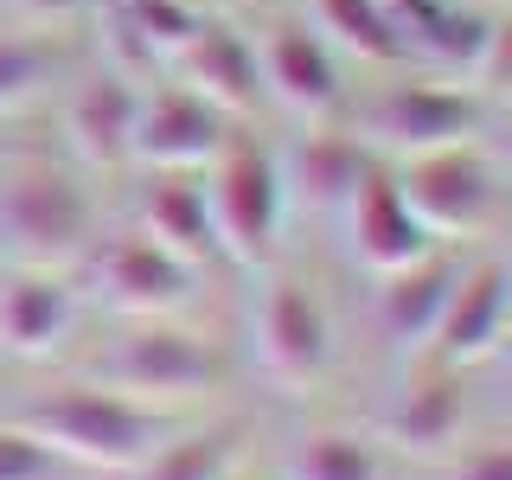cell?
<instances>
[{"label":"cell","mask_w":512,"mask_h":480,"mask_svg":"<svg viewBox=\"0 0 512 480\" xmlns=\"http://www.w3.org/2000/svg\"><path fill=\"white\" fill-rule=\"evenodd\" d=\"M244 455V423H205V429H173L141 468H128L122 480H224Z\"/></svg>","instance_id":"cell-23"},{"label":"cell","mask_w":512,"mask_h":480,"mask_svg":"<svg viewBox=\"0 0 512 480\" xmlns=\"http://www.w3.org/2000/svg\"><path fill=\"white\" fill-rule=\"evenodd\" d=\"M461 429H468V372H448L436 359L378 416V442H391L397 455H416V461H442L461 442Z\"/></svg>","instance_id":"cell-13"},{"label":"cell","mask_w":512,"mask_h":480,"mask_svg":"<svg viewBox=\"0 0 512 480\" xmlns=\"http://www.w3.org/2000/svg\"><path fill=\"white\" fill-rule=\"evenodd\" d=\"M205 212H212L218 256H231L244 269H269L276 263V244H282V224H288L276 154L244 141V135H231L224 154L205 167Z\"/></svg>","instance_id":"cell-5"},{"label":"cell","mask_w":512,"mask_h":480,"mask_svg":"<svg viewBox=\"0 0 512 480\" xmlns=\"http://www.w3.org/2000/svg\"><path fill=\"white\" fill-rule=\"evenodd\" d=\"M224 7H237V13H250V7H276V0H224Z\"/></svg>","instance_id":"cell-33"},{"label":"cell","mask_w":512,"mask_h":480,"mask_svg":"<svg viewBox=\"0 0 512 480\" xmlns=\"http://www.w3.org/2000/svg\"><path fill=\"white\" fill-rule=\"evenodd\" d=\"M20 20H39V26H64V20H77V13H90L96 0H7Z\"/></svg>","instance_id":"cell-29"},{"label":"cell","mask_w":512,"mask_h":480,"mask_svg":"<svg viewBox=\"0 0 512 480\" xmlns=\"http://www.w3.org/2000/svg\"><path fill=\"white\" fill-rule=\"evenodd\" d=\"M135 109L141 90L122 71H90L84 84H71L64 96V148L84 160L90 173H122L128 167V141H135Z\"/></svg>","instance_id":"cell-15"},{"label":"cell","mask_w":512,"mask_h":480,"mask_svg":"<svg viewBox=\"0 0 512 480\" xmlns=\"http://www.w3.org/2000/svg\"><path fill=\"white\" fill-rule=\"evenodd\" d=\"M96 244V199L71 167L0 160V263L71 276Z\"/></svg>","instance_id":"cell-2"},{"label":"cell","mask_w":512,"mask_h":480,"mask_svg":"<svg viewBox=\"0 0 512 480\" xmlns=\"http://www.w3.org/2000/svg\"><path fill=\"white\" fill-rule=\"evenodd\" d=\"M276 154V180H282V205L301 218H340V205L352 199L359 173L372 167V154L359 148L352 135H333L327 122H314L308 135H295Z\"/></svg>","instance_id":"cell-14"},{"label":"cell","mask_w":512,"mask_h":480,"mask_svg":"<svg viewBox=\"0 0 512 480\" xmlns=\"http://www.w3.org/2000/svg\"><path fill=\"white\" fill-rule=\"evenodd\" d=\"M378 7H384V13H391V20H397V26H404V32H410V26H416V20H423V13H429V7H436V0H378Z\"/></svg>","instance_id":"cell-31"},{"label":"cell","mask_w":512,"mask_h":480,"mask_svg":"<svg viewBox=\"0 0 512 480\" xmlns=\"http://www.w3.org/2000/svg\"><path fill=\"white\" fill-rule=\"evenodd\" d=\"M13 429H26L58 461H77V468H96V474H128L173 436V416L154 404H135L109 384H64L52 397H32L13 416Z\"/></svg>","instance_id":"cell-1"},{"label":"cell","mask_w":512,"mask_h":480,"mask_svg":"<svg viewBox=\"0 0 512 480\" xmlns=\"http://www.w3.org/2000/svg\"><path fill=\"white\" fill-rule=\"evenodd\" d=\"M455 276H461V263L442 256V250H429V256H416V263L391 269V276H378V295H372L378 340L397 346V352L429 346V333H436V320H442V301H448V288H455Z\"/></svg>","instance_id":"cell-18"},{"label":"cell","mask_w":512,"mask_h":480,"mask_svg":"<svg viewBox=\"0 0 512 480\" xmlns=\"http://www.w3.org/2000/svg\"><path fill=\"white\" fill-rule=\"evenodd\" d=\"M506 276H512V256H506Z\"/></svg>","instance_id":"cell-36"},{"label":"cell","mask_w":512,"mask_h":480,"mask_svg":"<svg viewBox=\"0 0 512 480\" xmlns=\"http://www.w3.org/2000/svg\"><path fill=\"white\" fill-rule=\"evenodd\" d=\"M404 205L416 212L429 237H474L493 224V205H500V173L487 167V154L474 141L461 148H436V154H416L391 167Z\"/></svg>","instance_id":"cell-8"},{"label":"cell","mask_w":512,"mask_h":480,"mask_svg":"<svg viewBox=\"0 0 512 480\" xmlns=\"http://www.w3.org/2000/svg\"><path fill=\"white\" fill-rule=\"evenodd\" d=\"M512 327V276L506 256H480V263H461L455 288L442 301V320L429 333V359L448 365V372H474L493 352L506 346Z\"/></svg>","instance_id":"cell-10"},{"label":"cell","mask_w":512,"mask_h":480,"mask_svg":"<svg viewBox=\"0 0 512 480\" xmlns=\"http://www.w3.org/2000/svg\"><path fill=\"white\" fill-rule=\"evenodd\" d=\"M256 71H263V96L282 103L295 122H333L346 103V84H340V58L333 45L320 39L314 26H295V20H276L263 26L256 39Z\"/></svg>","instance_id":"cell-11"},{"label":"cell","mask_w":512,"mask_h":480,"mask_svg":"<svg viewBox=\"0 0 512 480\" xmlns=\"http://www.w3.org/2000/svg\"><path fill=\"white\" fill-rule=\"evenodd\" d=\"M340 224H346V250L359 269H372V276H391V269L416 263V256L436 250V237L416 224V212L404 205V192H397L391 167L372 160V167L359 173V186H352V199L340 205Z\"/></svg>","instance_id":"cell-12"},{"label":"cell","mask_w":512,"mask_h":480,"mask_svg":"<svg viewBox=\"0 0 512 480\" xmlns=\"http://www.w3.org/2000/svg\"><path fill=\"white\" fill-rule=\"evenodd\" d=\"M77 288L52 269H7L0 276V352L20 365H39L71 340Z\"/></svg>","instance_id":"cell-16"},{"label":"cell","mask_w":512,"mask_h":480,"mask_svg":"<svg viewBox=\"0 0 512 480\" xmlns=\"http://www.w3.org/2000/svg\"><path fill=\"white\" fill-rule=\"evenodd\" d=\"M173 71L192 96L218 109V116H250L263 103V71H256V45L224 20H199V32L173 52Z\"/></svg>","instance_id":"cell-17"},{"label":"cell","mask_w":512,"mask_h":480,"mask_svg":"<svg viewBox=\"0 0 512 480\" xmlns=\"http://www.w3.org/2000/svg\"><path fill=\"white\" fill-rule=\"evenodd\" d=\"M141 237H154L167 256H180L186 269H212L218 263V237L212 212H205V186H192L186 173H154V186L141 192Z\"/></svg>","instance_id":"cell-19"},{"label":"cell","mask_w":512,"mask_h":480,"mask_svg":"<svg viewBox=\"0 0 512 480\" xmlns=\"http://www.w3.org/2000/svg\"><path fill=\"white\" fill-rule=\"evenodd\" d=\"M468 7H480V13H506L512 0H468Z\"/></svg>","instance_id":"cell-32"},{"label":"cell","mask_w":512,"mask_h":480,"mask_svg":"<svg viewBox=\"0 0 512 480\" xmlns=\"http://www.w3.org/2000/svg\"><path fill=\"white\" fill-rule=\"evenodd\" d=\"M423 480H512V442H487L474 455H455V461H436Z\"/></svg>","instance_id":"cell-28"},{"label":"cell","mask_w":512,"mask_h":480,"mask_svg":"<svg viewBox=\"0 0 512 480\" xmlns=\"http://www.w3.org/2000/svg\"><path fill=\"white\" fill-rule=\"evenodd\" d=\"M90 384L135 397V404H186L224 384V352L192 327L173 320H128L122 333H109L90 352Z\"/></svg>","instance_id":"cell-3"},{"label":"cell","mask_w":512,"mask_h":480,"mask_svg":"<svg viewBox=\"0 0 512 480\" xmlns=\"http://www.w3.org/2000/svg\"><path fill=\"white\" fill-rule=\"evenodd\" d=\"M314 32L333 45V58L359 64H410V39L378 0H308Z\"/></svg>","instance_id":"cell-20"},{"label":"cell","mask_w":512,"mask_h":480,"mask_svg":"<svg viewBox=\"0 0 512 480\" xmlns=\"http://www.w3.org/2000/svg\"><path fill=\"white\" fill-rule=\"evenodd\" d=\"M116 7H122V20L148 39V52L160 64H173V52H180L205 20V7H192V0H116Z\"/></svg>","instance_id":"cell-25"},{"label":"cell","mask_w":512,"mask_h":480,"mask_svg":"<svg viewBox=\"0 0 512 480\" xmlns=\"http://www.w3.org/2000/svg\"><path fill=\"white\" fill-rule=\"evenodd\" d=\"M500 391H506V410H512V359H506V372H500Z\"/></svg>","instance_id":"cell-34"},{"label":"cell","mask_w":512,"mask_h":480,"mask_svg":"<svg viewBox=\"0 0 512 480\" xmlns=\"http://www.w3.org/2000/svg\"><path fill=\"white\" fill-rule=\"evenodd\" d=\"M231 141V116H218L205 96L186 84H160L135 109V141H128V167L148 173H205Z\"/></svg>","instance_id":"cell-9"},{"label":"cell","mask_w":512,"mask_h":480,"mask_svg":"<svg viewBox=\"0 0 512 480\" xmlns=\"http://www.w3.org/2000/svg\"><path fill=\"white\" fill-rule=\"evenodd\" d=\"M250 352L263 365L269 384L282 391H308V384L327 378L333 365V320H327V301L314 295V282L288 276H263L250 301Z\"/></svg>","instance_id":"cell-6"},{"label":"cell","mask_w":512,"mask_h":480,"mask_svg":"<svg viewBox=\"0 0 512 480\" xmlns=\"http://www.w3.org/2000/svg\"><path fill=\"white\" fill-rule=\"evenodd\" d=\"M474 96H512V7L487 20V45H480L474 71H468Z\"/></svg>","instance_id":"cell-26"},{"label":"cell","mask_w":512,"mask_h":480,"mask_svg":"<svg viewBox=\"0 0 512 480\" xmlns=\"http://www.w3.org/2000/svg\"><path fill=\"white\" fill-rule=\"evenodd\" d=\"M224 480H250V474H237V468H231V474H224Z\"/></svg>","instance_id":"cell-35"},{"label":"cell","mask_w":512,"mask_h":480,"mask_svg":"<svg viewBox=\"0 0 512 480\" xmlns=\"http://www.w3.org/2000/svg\"><path fill=\"white\" fill-rule=\"evenodd\" d=\"M487 20H493V13L468 7V0H455V7H442V0H436V7H429L423 20L404 32V39H410V58L429 64V71L448 77V84H468L480 45H487Z\"/></svg>","instance_id":"cell-22"},{"label":"cell","mask_w":512,"mask_h":480,"mask_svg":"<svg viewBox=\"0 0 512 480\" xmlns=\"http://www.w3.org/2000/svg\"><path fill=\"white\" fill-rule=\"evenodd\" d=\"M192 7H205V0H192Z\"/></svg>","instance_id":"cell-37"},{"label":"cell","mask_w":512,"mask_h":480,"mask_svg":"<svg viewBox=\"0 0 512 480\" xmlns=\"http://www.w3.org/2000/svg\"><path fill=\"white\" fill-rule=\"evenodd\" d=\"M64 71V45L32 39V32H0V116L32 109Z\"/></svg>","instance_id":"cell-24"},{"label":"cell","mask_w":512,"mask_h":480,"mask_svg":"<svg viewBox=\"0 0 512 480\" xmlns=\"http://www.w3.org/2000/svg\"><path fill=\"white\" fill-rule=\"evenodd\" d=\"M77 269H84V282H90V301L109 308L116 320H173L199 295V269H186L180 256H167L141 231L96 237Z\"/></svg>","instance_id":"cell-7"},{"label":"cell","mask_w":512,"mask_h":480,"mask_svg":"<svg viewBox=\"0 0 512 480\" xmlns=\"http://www.w3.org/2000/svg\"><path fill=\"white\" fill-rule=\"evenodd\" d=\"M0 480H58V455L39 448L26 429L0 423Z\"/></svg>","instance_id":"cell-27"},{"label":"cell","mask_w":512,"mask_h":480,"mask_svg":"<svg viewBox=\"0 0 512 480\" xmlns=\"http://www.w3.org/2000/svg\"><path fill=\"white\" fill-rule=\"evenodd\" d=\"M480 128H487V96H474L468 84L455 90L448 77H397L352 109V141L391 167L436 148H461Z\"/></svg>","instance_id":"cell-4"},{"label":"cell","mask_w":512,"mask_h":480,"mask_svg":"<svg viewBox=\"0 0 512 480\" xmlns=\"http://www.w3.org/2000/svg\"><path fill=\"white\" fill-rule=\"evenodd\" d=\"M276 480H384V448L359 429H301L276 455Z\"/></svg>","instance_id":"cell-21"},{"label":"cell","mask_w":512,"mask_h":480,"mask_svg":"<svg viewBox=\"0 0 512 480\" xmlns=\"http://www.w3.org/2000/svg\"><path fill=\"white\" fill-rule=\"evenodd\" d=\"M487 167H493V173H500V180H512V116L500 122V135H493V141H487Z\"/></svg>","instance_id":"cell-30"}]
</instances>
